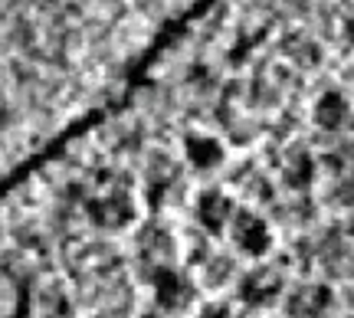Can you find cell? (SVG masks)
Segmentation results:
<instances>
[{
	"label": "cell",
	"instance_id": "2",
	"mask_svg": "<svg viewBox=\"0 0 354 318\" xmlns=\"http://www.w3.org/2000/svg\"><path fill=\"white\" fill-rule=\"evenodd\" d=\"M344 118H348V102H344V95L325 92L315 105V122L322 128H338V125H344Z\"/></svg>",
	"mask_w": 354,
	"mask_h": 318
},
{
	"label": "cell",
	"instance_id": "1",
	"mask_svg": "<svg viewBox=\"0 0 354 318\" xmlns=\"http://www.w3.org/2000/svg\"><path fill=\"white\" fill-rule=\"evenodd\" d=\"M233 243L240 246L246 256H263L272 243V233L256 214H236L233 216V230H230Z\"/></svg>",
	"mask_w": 354,
	"mask_h": 318
}]
</instances>
